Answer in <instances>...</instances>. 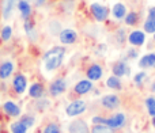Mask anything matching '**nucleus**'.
I'll use <instances>...</instances> for the list:
<instances>
[{
  "label": "nucleus",
  "instance_id": "obj_1",
  "mask_svg": "<svg viewBox=\"0 0 155 133\" xmlns=\"http://www.w3.org/2000/svg\"><path fill=\"white\" fill-rule=\"evenodd\" d=\"M65 56V49L63 46H54V48L49 49L45 54H44V63H45L46 71H54L57 69L63 63V59Z\"/></svg>",
  "mask_w": 155,
  "mask_h": 133
},
{
  "label": "nucleus",
  "instance_id": "obj_2",
  "mask_svg": "<svg viewBox=\"0 0 155 133\" xmlns=\"http://www.w3.org/2000/svg\"><path fill=\"white\" fill-rule=\"evenodd\" d=\"M98 106L101 107L102 112H106V113H110V112H114L116 109H118L120 106V99H118L117 95H105L101 101L98 102Z\"/></svg>",
  "mask_w": 155,
  "mask_h": 133
},
{
  "label": "nucleus",
  "instance_id": "obj_3",
  "mask_svg": "<svg viewBox=\"0 0 155 133\" xmlns=\"http://www.w3.org/2000/svg\"><path fill=\"white\" fill-rule=\"evenodd\" d=\"M91 12H93L94 18H95L98 22H104V21H106L107 16H109L110 10L106 7V5L94 3V4H91Z\"/></svg>",
  "mask_w": 155,
  "mask_h": 133
},
{
  "label": "nucleus",
  "instance_id": "obj_4",
  "mask_svg": "<svg viewBox=\"0 0 155 133\" xmlns=\"http://www.w3.org/2000/svg\"><path fill=\"white\" fill-rule=\"evenodd\" d=\"M68 133H91V131L84 120L76 118L68 126Z\"/></svg>",
  "mask_w": 155,
  "mask_h": 133
},
{
  "label": "nucleus",
  "instance_id": "obj_5",
  "mask_svg": "<svg viewBox=\"0 0 155 133\" xmlns=\"http://www.w3.org/2000/svg\"><path fill=\"white\" fill-rule=\"evenodd\" d=\"M86 107H87L86 102L74 101L72 103H70L67 107H65V113H67V115H70V117H75L78 114H82V113L86 110Z\"/></svg>",
  "mask_w": 155,
  "mask_h": 133
},
{
  "label": "nucleus",
  "instance_id": "obj_6",
  "mask_svg": "<svg viewBox=\"0 0 155 133\" xmlns=\"http://www.w3.org/2000/svg\"><path fill=\"white\" fill-rule=\"evenodd\" d=\"M59 38L61 41V44H64V45H72V44L76 42L78 34L71 29H64V30H61Z\"/></svg>",
  "mask_w": 155,
  "mask_h": 133
},
{
  "label": "nucleus",
  "instance_id": "obj_7",
  "mask_svg": "<svg viewBox=\"0 0 155 133\" xmlns=\"http://www.w3.org/2000/svg\"><path fill=\"white\" fill-rule=\"evenodd\" d=\"M65 88H67V83H65V80L57 79L51 84V87H49V92H51L52 96H59L64 92Z\"/></svg>",
  "mask_w": 155,
  "mask_h": 133
},
{
  "label": "nucleus",
  "instance_id": "obj_8",
  "mask_svg": "<svg viewBox=\"0 0 155 133\" xmlns=\"http://www.w3.org/2000/svg\"><path fill=\"white\" fill-rule=\"evenodd\" d=\"M144 40H146V35L143 31H139V30H136V31H132L131 34L128 35V41L131 45L134 46H142L143 44H144Z\"/></svg>",
  "mask_w": 155,
  "mask_h": 133
},
{
  "label": "nucleus",
  "instance_id": "obj_9",
  "mask_svg": "<svg viewBox=\"0 0 155 133\" xmlns=\"http://www.w3.org/2000/svg\"><path fill=\"white\" fill-rule=\"evenodd\" d=\"M124 124H125V115L121 114V113H117V114H114L113 117L110 118H106V125L107 126H112V128H120V126H123Z\"/></svg>",
  "mask_w": 155,
  "mask_h": 133
},
{
  "label": "nucleus",
  "instance_id": "obj_10",
  "mask_svg": "<svg viewBox=\"0 0 155 133\" xmlns=\"http://www.w3.org/2000/svg\"><path fill=\"white\" fill-rule=\"evenodd\" d=\"M91 88H93V83L90 82V79H84V80H80L74 87V91H75L78 95H83V94H87Z\"/></svg>",
  "mask_w": 155,
  "mask_h": 133
},
{
  "label": "nucleus",
  "instance_id": "obj_11",
  "mask_svg": "<svg viewBox=\"0 0 155 133\" xmlns=\"http://www.w3.org/2000/svg\"><path fill=\"white\" fill-rule=\"evenodd\" d=\"M46 29H48L49 34L56 37V35H60V33H61V30H63V26L57 19H51V21H48V23H46Z\"/></svg>",
  "mask_w": 155,
  "mask_h": 133
},
{
  "label": "nucleus",
  "instance_id": "obj_12",
  "mask_svg": "<svg viewBox=\"0 0 155 133\" xmlns=\"http://www.w3.org/2000/svg\"><path fill=\"white\" fill-rule=\"evenodd\" d=\"M26 84H27V82H26V77H25L23 75H16V76L14 77L12 87L18 94L25 92V90H26Z\"/></svg>",
  "mask_w": 155,
  "mask_h": 133
},
{
  "label": "nucleus",
  "instance_id": "obj_13",
  "mask_svg": "<svg viewBox=\"0 0 155 133\" xmlns=\"http://www.w3.org/2000/svg\"><path fill=\"white\" fill-rule=\"evenodd\" d=\"M25 31H26V34L29 35L30 41H37V31H35V23L34 21H31V19H25Z\"/></svg>",
  "mask_w": 155,
  "mask_h": 133
},
{
  "label": "nucleus",
  "instance_id": "obj_14",
  "mask_svg": "<svg viewBox=\"0 0 155 133\" xmlns=\"http://www.w3.org/2000/svg\"><path fill=\"white\" fill-rule=\"evenodd\" d=\"M15 7V0H2V14L4 19H10Z\"/></svg>",
  "mask_w": 155,
  "mask_h": 133
},
{
  "label": "nucleus",
  "instance_id": "obj_15",
  "mask_svg": "<svg viewBox=\"0 0 155 133\" xmlns=\"http://www.w3.org/2000/svg\"><path fill=\"white\" fill-rule=\"evenodd\" d=\"M102 73H104L102 66L98 64H93L87 69V77L90 80H99L102 77Z\"/></svg>",
  "mask_w": 155,
  "mask_h": 133
},
{
  "label": "nucleus",
  "instance_id": "obj_16",
  "mask_svg": "<svg viewBox=\"0 0 155 133\" xmlns=\"http://www.w3.org/2000/svg\"><path fill=\"white\" fill-rule=\"evenodd\" d=\"M129 72V68L128 65L125 64V60H123V61H117L113 64V73H114V76H124V75H128Z\"/></svg>",
  "mask_w": 155,
  "mask_h": 133
},
{
  "label": "nucleus",
  "instance_id": "obj_17",
  "mask_svg": "<svg viewBox=\"0 0 155 133\" xmlns=\"http://www.w3.org/2000/svg\"><path fill=\"white\" fill-rule=\"evenodd\" d=\"M3 109H4V112L7 113L8 115H11V117H18L19 114H21V109H19V106L16 103H14V102L8 101L4 103V106H3Z\"/></svg>",
  "mask_w": 155,
  "mask_h": 133
},
{
  "label": "nucleus",
  "instance_id": "obj_18",
  "mask_svg": "<svg viewBox=\"0 0 155 133\" xmlns=\"http://www.w3.org/2000/svg\"><path fill=\"white\" fill-rule=\"evenodd\" d=\"M14 71V64L11 61H4L0 64V79H7Z\"/></svg>",
  "mask_w": 155,
  "mask_h": 133
},
{
  "label": "nucleus",
  "instance_id": "obj_19",
  "mask_svg": "<svg viewBox=\"0 0 155 133\" xmlns=\"http://www.w3.org/2000/svg\"><path fill=\"white\" fill-rule=\"evenodd\" d=\"M91 133H120L116 128L107 125H102V124H94V126L90 129Z\"/></svg>",
  "mask_w": 155,
  "mask_h": 133
},
{
  "label": "nucleus",
  "instance_id": "obj_20",
  "mask_svg": "<svg viewBox=\"0 0 155 133\" xmlns=\"http://www.w3.org/2000/svg\"><path fill=\"white\" fill-rule=\"evenodd\" d=\"M44 92H45L44 86L40 84V83H34V84L30 87V90H29V95L31 96V98H34V99H40L41 96L44 95Z\"/></svg>",
  "mask_w": 155,
  "mask_h": 133
},
{
  "label": "nucleus",
  "instance_id": "obj_21",
  "mask_svg": "<svg viewBox=\"0 0 155 133\" xmlns=\"http://www.w3.org/2000/svg\"><path fill=\"white\" fill-rule=\"evenodd\" d=\"M112 12L116 19H123V18H125V15H127V8L123 3H117V4L113 5Z\"/></svg>",
  "mask_w": 155,
  "mask_h": 133
},
{
  "label": "nucleus",
  "instance_id": "obj_22",
  "mask_svg": "<svg viewBox=\"0 0 155 133\" xmlns=\"http://www.w3.org/2000/svg\"><path fill=\"white\" fill-rule=\"evenodd\" d=\"M155 64V54L154 53H150V54H146L143 56V59L139 61V66L143 69L146 68H150V66H154Z\"/></svg>",
  "mask_w": 155,
  "mask_h": 133
},
{
  "label": "nucleus",
  "instance_id": "obj_23",
  "mask_svg": "<svg viewBox=\"0 0 155 133\" xmlns=\"http://www.w3.org/2000/svg\"><path fill=\"white\" fill-rule=\"evenodd\" d=\"M18 8L22 14V18H25V19H27L30 16V14H31V7H30V4L26 0H19Z\"/></svg>",
  "mask_w": 155,
  "mask_h": 133
},
{
  "label": "nucleus",
  "instance_id": "obj_24",
  "mask_svg": "<svg viewBox=\"0 0 155 133\" xmlns=\"http://www.w3.org/2000/svg\"><path fill=\"white\" fill-rule=\"evenodd\" d=\"M107 87L112 90H121V80L118 79V76H110L106 82Z\"/></svg>",
  "mask_w": 155,
  "mask_h": 133
},
{
  "label": "nucleus",
  "instance_id": "obj_25",
  "mask_svg": "<svg viewBox=\"0 0 155 133\" xmlns=\"http://www.w3.org/2000/svg\"><path fill=\"white\" fill-rule=\"evenodd\" d=\"M42 133H61V126L57 122H49L44 128Z\"/></svg>",
  "mask_w": 155,
  "mask_h": 133
},
{
  "label": "nucleus",
  "instance_id": "obj_26",
  "mask_svg": "<svg viewBox=\"0 0 155 133\" xmlns=\"http://www.w3.org/2000/svg\"><path fill=\"white\" fill-rule=\"evenodd\" d=\"M11 131H12V133H26L27 126L25 125L23 122L18 121V122H14L12 125H11Z\"/></svg>",
  "mask_w": 155,
  "mask_h": 133
},
{
  "label": "nucleus",
  "instance_id": "obj_27",
  "mask_svg": "<svg viewBox=\"0 0 155 133\" xmlns=\"http://www.w3.org/2000/svg\"><path fill=\"white\" fill-rule=\"evenodd\" d=\"M125 23L127 24H129V26H134V24H136V22H137V19H139V16H137V14L136 12H129L128 15H125Z\"/></svg>",
  "mask_w": 155,
  "mask_h": 133
},
{
  "label": "nucleus",
  "instance_id": "obj_28",
  "mask_svg": "<svg viewBox=\"0 0 155 133\" xmlns=\"http://www.w3.org/2000/svg\"><path fill=\"white\" fill-rule=\"evenodd\" d=\"M146 33H155V19L148 18L147 21L144 22V26H143Z\"/></svg>",
  "mask_w": 155,
  "mask_h": 133
},
{
  "label": "nucleus",
  "instance_id": "obj_29",
  "mask_svg": "<svg viewBox=\"0 0 155 133\" xmlns=\"http://www.w3.org/2000/svg\"><path fill=\"white\" fill-rule=\"evenodd\" d=\"M113 38H114V41H117V45H123L125 41V30H117Z\"/></svg>",
  "mask_w": 155,
  "mask_h": 133
},
{
  "label": "nucleus",
  "instance_id": "obj_30",
  "mask_svg": "<svg viewBox=\"0 0 155 133\" xmlns=\"http://www.w3.org/2000/svg\"><path fill=\"white\" fill-rule=\"evenodd\" d=\"M146 105H147V109H148V113H150V115H155V98H148L147 101H146Z\"/></svg>",
  "mask_w": 155,
  "mask_h": 133
},
{
  "label": "nucleus",
  "instance_id": "obj_31",
  "mask_svg": "<svg viewBox=\"0 0 155 133\" xmlns=\"http://www.w3.org/2000/svg\"><path fill=\"white\" fill-rule=\"evenodd\" d=\"M11 35H12V29H11L10 26H4L2 29V38L3 41H8L11 38Z\"/></svg>",
  "mask_w": 155,
  "mask_h": 133
},
{
  "label": "nucleus",
  "instance_id": "obj_32",
  "mask_svg": "<svg viewBox=\"0 0 155 133\" xmlns=\"http://www.w3.org/2000/svg\"><path fill=\"white\" fill-rule=\"evenodd\" d=\"M21 122H23L27 128H30L31 125H34V117L30 115V114H26V115H23V117L21 118Z\"/></svg>",
  "mask_w": 155,
  "mask_h": 133
},
{
  "label": "nucleus",
  "instance_id": "obj_33",
  "mask_svg": "<svg viewBox=\"0 0 155 133\" xmlns=\"http://www.w3.org/2000/svg\"><path fill=\"white\" fill-rule=\"evenodd\" d=\"M35 107H37V110H40V112H44L45 109H48V107H49V101L40 98V101L35 103Z\"/></svg>",
  "mask_w": 155,
  "mask_h": 133
},
{
  "label": "nucleus",
  "instance_id": "obj_34",
  "mask_svg": "<svg viewBox=\"0 0 155 133\" xmlns=\"http://www.w3.org/2000/svg\"><path fill=\"white\" fill-rule=\"evenodd\" d=\"M63 7L67 12H72L74 7H75V0H64L63 2Z\"/></svg>",
  "mask_w": 155,
  "mask_h": 133
},
{
  "label": "nucleus",
  "instance_id": "obj_35",
  "mask_svg": "<svg viewBox=\"0 0 155 133\" xmlns=\"http://www.w3.org/2000/svg\"><path fill=\"white\" fill-rule=\"evenodd\" d=\"M144 77H146V72H139V73L135 76V82H136V84H140Z\"/></svg>",
  "mask_w": 155,
  "mask_h": 133
},
{
  "label": "nucleus",
  "instance_id": "obj_36",
  "mask_svg": "<svg viewBox=\"0 0 155 133\" xmlns=\"http://www.w3.org/2000/svg\"><path fill=\"white\" fill-rule=\"evenodd\" d=\"M148 18L155 19V7H151L150 10H148Z\"/></svg>",
  "mask_w": 155,
  "mask_h": 133
},
{
  "label": "nucleus",
  "instance_id": "obj_37",
  "mask_svg": "<svg viewBox=\"0 0 155 133\" xmlns=\"http://www.w3.org/2000/svg\"><path fill=\"white\" fill-rule=\"evenodd\" d=\"M46 0H35V5L37 7H42V5H45Z\"/></svg>",
  "mask_w": 155,
  "mask_h": 133
},
{
  "label": "nucleus",
  "instance_id": "obj_38",
  "mask_svg": "<svg viewBox=\"0 0 155 133\" xmlns=\"http://www.w3.org/2000/svg\"><path fill=\"white\" fill-rule=\"evenodd\" d=\"M137 56V52L136 50H129L128 52V57H136Z\"/></svg>",
  "mask_w": 155,
  "mask_h": 133
},
{
  "label": "nucleus",
  "instance_id": "obj_39",
  "mask_svg": "<svg viewBox=\"0 0 155 133\" xmlns=\"http://www.w3.org/2000/svg\"><path fill=\"white\" fill-rule=\"evenodd\" d=\"M153 125H154V128H155V115L153 117Z\"/></svg>",
  "mask_w": 155,
  "mask_h": 133
},
{
  "label": "nucleus",
  "instance_id": "obj_40",
  "mask_svg": "<svg viewBox=\"0 0 155 133\" xmlns=\"http://www.w3.org/2000/svg\"><path fill=\"white\" fill-rule=\"evenodd\" d=\"M151 90H153V91H155V84H153V87H151Z\"/></svg>",
  "mask_w": 155,
  "mask_h": 133
},
{
  "label": "nucleus",
  "instance_id": "obj_41",
  "mask_svg": "<svg viewBox=\"0 0 155 133\" xmlns=\"http://www.w3.org/2000/svg\"><path fill=\"white\" fill-rule=\"evenodd\" d=\"M154 68H155V64H154Z\"/></svg>",
  "mask_w": 155,
  "mask_h": 133
},
{
  "label": "nucleus",
  "instance_id": "obj_42",
  "mask_svg": "<svg viewBox=\"0 0 155 133\" xmlns=\"http://www.w3.org/2000/svg\"><path fill=\"white\" fill-rule=\"evenodd\" d=\"M154 38H155V34H154Z\"/></svg>",
  "mask_w": 155,
  "mask_h": 133
}]
</instances>
